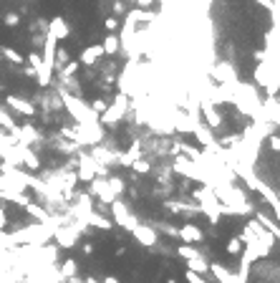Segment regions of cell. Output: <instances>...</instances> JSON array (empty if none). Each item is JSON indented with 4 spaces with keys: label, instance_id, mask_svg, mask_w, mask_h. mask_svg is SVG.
<instances>
[{
    "label": "cell",
    "instance_id": "cell-34",
    "mask_svg": "<svg viewBox=\"0 0 280 283\" xmlns=\"http://www.w3.org/2000/svg\"><path fill=\"white\" fill-rule=\"evenodd\" d=\"M134 3H137V8H139V10H149V8L157 3V0H134Z\"/></svg>",
    "mask_w": 280,
    "mask_h": 283
},
{
    "label": "cell",
    "instance_id": "cell-28",
    "mask_svg": "<svg viewBox=\"0 0 280 283\" xmlns=\"http://www.w3.org/2000/svg\"><path fill=\"white\" fill-rule=\"evenodd\" d=\"M106 107H109V101H106L104 96H96V99L91 101V107H88V109H91V111L99 116V114H104V109H106Z\"/></svg>",
    "mask_w": 280,
    "mask_h": 283
},
{
    "label": "cell",
    "instance_id": "cell-32",
    "mask_svg": "<svg viewBox=\"0 0 280 283\" xmlns=\"http://www.w3.org/2000/svg\"><path fill=\"white\" fill-rule=\"evenodd\" d=\"M104 28H106L109 33L116 31V28H119V18H116V16H106V18H104Z\"/></svg>",
    "mask_w": 280,
    "mask_h": 283
},
{
    "label": "cell",
    "instance_id": "cell-11",
    "mask_svg": "<svg viewBox=\"0 0 280 283\" xmlns=\"http://www.w3.org/2000/svg\"><path fill=\"white\" fill-rule=\"evenodd\" d=\"M88 195H91V197H99L104 205H109V202H114V200H116V197H114V192L109 190L106 177H94V180H91V190H88Z\"/></svg>",
    "mask_w": 280,
    "mask_h": 283
},
{
    "label": "cell",
    "instance_id": "cell-31",
    "mask_svg": "<svg viewBox=\"0 0 280 283\" xmlns=\"http://www.w3.org/2000/svg\"><path fill=\"white\" fill-rule=\"evenodd\" d=\"M184 281L187 283H210L204 276H200V273H192V271H184Z\"/></svg>",
    "mask_w": 280,
    "mask_h": 283
},
{
    "label": "cell",
    "instance_id": "cell-35",
    "mask_svg": "<svg viewBox=\"0 0 280 283\" xmlns=\"http://www.w3.org/2000/svg\"><path fill=\"white\" fill-rule=\"evenodd\" d=\"M81 250H83V253H86V256H91V253H94V250H96V248H94V243H91V240H86V243H83V245H81Z\"/></svg>",
    "mask_w": 280,
    "mask_h": 283
},
{
    "label": "cell",
    "instance_id": "cell-36",
    "mask_svg": "<svg viewBox=\"0 0 280 283\" xmlns=\"http://www.w3.org/2000/svg\"><path fill=\"white\" fill-rule=\"evenodd\" d=\"M124 10H126V5L121 3V0H116V3H114V13H116V16H121Z\"/></svg>",
    "mask_w": 280,
    "mask_h": 283
},
{
    "label": "cell",
    "instance_id": "cell-39",
    "mask_svg": "<svg viewBox=\"0 0 280 283\" xmlns=\"http://www.w3.org/2000/svg\"><path fill=\"white\" fill-rule=\"evenodd\" d=\"M83 283H99V281H96L94 276H86V278H83Z\"/></svg>",
    "mask_w": 280,
    "mask_h": 283
},
{
    "label": "cell",
    "instance_id": "cell-1",
    "mask_svg": "<svg viewBox=\"0 0 280 283\" xmlns=\"http://www.w3.org/2000/svg\"><path fill=\"white\" fill-rule=\"evenodd\" d=\"M129 114V96L126 94H116L114 101L104 109V114H99V124L104 129H116Z\"/></svg>",
    "mask_w": 280,
    "mask_h": 283
},
{
    "label": "cell",
    "instance_id": "cell-8",
    "mask_svg": "<svg viewBox=\"0 0 280 283\" xmlns=\"http://www.w3.org/2000/svg\"><path fill=\"white\" fill-rule=\"evenodd\" d=\"M129 233H131V238H134L141 248H154L159 243V233L149 225V222H137Z\"/></svg>",
    "mask_w": 280,
    "mask_h": 283
},
{
    "label": "cell",
    "instance_id": "cell-3",
    "mask_svg": "<svg viewBox=\"0 0 280 283\" xmlns=\"http://www.w3.org/2000/svg\"><path fill=\"white\" fill-rule=\"evenodd\" d=\"M76 177H79V182H91L94 177H109V167L99 165L88 152H79L76 154Z\"/></svg>",
    "mask_w": 280,
    "mask_h": 283
},
{
    "label": "cell",
    "instance_id": "cell-33",
    "mask_svg": "<svg viewBox=\"0 0 280 283\" xmlns=\"http://www.w3.org/2000/svg\"><path fill=\"white\" fill-rule=\"evenodd\" d=\"M268 142H270V147H273V152H280V137H278V131L268 134Z\"/></svg>",
    "mask_w": 280,
    "mask_h": 283
},
{
    "label": "cell",
    "instance_id": "cell-12",
    "mask_svg": "<svg viewBox=\"0 0 280 283\" xmlns=\"http://www.w3.org/2000/svg\"><path fill=\"white\" fill-rule=\"evenodd\" d=\"M46 33H48V36H53L56 41H66V38L71 36V25H68V21H66L63 16H56V18H51V21H48Z\"/></svg>",
    "mask_w": 280,
    "mask_h": 283
},
{
    "label": "cell",
    "instance_id": "cell-19",
    "mask_svg": "<svg viewBox=\"0 0 280 283\" xmlns=\"http://www.w3.org/2000/svg\"><path fill=\"white\" fill-rule=\"evenodd\" d=\"M119 36H106L104 41H101V51H104V56H116V53H119Z\"/></svg>",
    "mask_w": 280,
    "mask_h": 283
},
{
    "label": "cell",
    "instance_id": "cell-25",
    "mask_svg": "<svg viewBox=\"0 0 280 283\" xmlns=\"http://www.w3.org/2000/svg\"><path fill=\"white\" fill-rule=\"evenodd\" d=\"M131 170H134V174H149L152 172V159L139 157V159L131 162Z\"/></svg>",
    "mask_w": 280,
    "mask_h": 283
},
{
    "label": "cell",
    "instance_id": "cell-18",
    "mask_svg": "<svg viewBox=\"0 0 280 283\" xmlns=\"http://www.w3.org/2000/svg\"><path fill=\"white\" fill-rule=\"evenodd\" d=\"M255 220L260 222V225L268 230L273 238H280V230H278V225H275V218H270V215H265V213H260V210H255Z\"/></svg>",
    "mask_w": 280,
    "mask_h": 283
},
{
    "label": "cell",
    "instance_id": "cell-9",
    "mask_svg": "<svg viewBox=\"0 0 280 283\" xmlns=\"http://www.w3.org/2000/svg\"><path fill=\"white\" fill-rule=\"evenodd\" d=\"M177 238L187 245H200V243H204V230L200 225H195V222H184L182 228H177Z\"/></svg>",
    "mask_w": 280,
    "mask_h": 283
},
{
    "label": "cell",
    "instance_id": "cell-17",
    "mask_svg": "<svg viewBox=\"0 0 280 283\" xmlns=\"http://www.w3.org/2000/svg\"><path fill=\"white\" fill-rule=\"evenodd\" d=\"M58 276H61L63 281H68V278H73V276H79V263L73 261V258L61 261V265H58Z\"/></svg>",
    "mask_w": 280,
    "mask_h": 283
},
{
    "label": "cell",
    "instance_id": "cell-38",
    "mask_svg": "<svg viewBox=\"0 0 280 283\" xmlns=\"http://www.w3.org/2000/svg\"><path fill=\"white\" fill-rule=\"evenodd\" d=\"M68 283H83V278H79V276H73V278H68Z\"/></svg>",
    "mask_w": 280,
    "mask_h": 283
},
{
    "label": "cell",
    "instance_id": "cell-10",
    "mask_svg": "<svg viewBox=\"0 0 280 283\" xmlns=\"http://www.w3.org/2000/svg\"><path fill=\"white\" fill-rule=\"evenodd\" d=\"M5 107L13 109L16 114H20V116H33L36 114V104L23 99V96H16V94H8L5 96Z\"/></svg>",
    "mask_w": 280,
    "mask_h": 283
},
{
    "label": "cell",
    "instance_id": "cell-30",
    "mask_svg": "<svg viewBox=\"0 0 280 283\" xmlns=\"http://www.w3.org/2000/svg\"><path fill=\"white\" fill-rule=\"evenodd\" d=\"M28 66H31L33 71H38V68L43 66V61H40V53H38V51H31V53H28Z\"/></svg>",
    "mask_w": 280,
    "mask_h": 283
},
{
    "label": "cell",
    "instance_id": "cell-6",
    "mask_svg": "<svg viewBox=\"0 0 280 283\" xmlns=\"http://www.w3.org/2000/svg\"><path fill=\"white\" fill-rule=\"evenodd\" d=\"M197 111H200V119H202V122L207 124L212 131L220 129V127H222V122H225V116L217 111V107H215V104H210L204 96L197 99Z\"/></svg>",
    "mask_w": 280,
    "mask_h": 283
},
{
    "label": "cell",
    "instance_id": "cell-42",
    "mask_svg": "<svg viewBox=\"0 0 280 283\" xmlns=\"http://www.w3.org/2000/svg\"><path fill=\"white\" fill-rule=\"evenodd\" d=\"M28 3H33V0H28Z\"/></svg>",
    "mask_w": 280,
    "mask_h": 283
},
{
    "label": "cell",
    "instance_id": "cell-20",
    "mask_svg": "<svg viewBox=\"0 0 280 283\" xmlns=\"http://www.w3.org/2000/svg\"><path fill=\"white\" fill-rule=\"evenodd\" d=\"M0 53H3V58H5L8 64H13V66H23L25 64L23 53H18L16 48H10V46H0Z\"/></svg>",
    "mask_w": 280,
    "mask_h": 283
},
{
    "label": "cell",
    "instance_id": "cell-37",
    "mask_svg": "<svg viewBox=\"0 0 280 283\" xmlns=\"http://www.w3.org/2000/svg\"><path fill=\"white\" fill-rule=\"evenodd\" d=\"M101 283H121V281H119V278H116V276H106V278H104V281H101Z\"/></svg>",
    "mask_w": 280,
    "mask_h": 283
},
{
    "label": "cell",
    "instance_id": "cell-14",
    "mask_svg": "<svg viewBox=\"0 0 280 283\" xmlns=\"http://www.w3.org/2000/svg\"><path fill=\"white\" fill-rule=\"evenodd\" d=\"M18 157H20V167L31 170V172L40 170V157H38L33 150H28V147H20V144H18Z\"/></svg>",
    "mask_w": 280,
    "mask_h": 283
},
{
    "label": "cell",
    "instance_id": "cell-5",
    "mask_svg": "<svg viewBox=\"0 0 280 283\" xmlns=\"http://www.w3.org/2000/svg\"><path fill=\"white\" fill-rule=\"evenodd\" d=\"M172 170H174V172H180L182 177H189V180H195V182H202L204 187H207V182H210V180H207V174H204L192 159H187L184 154H174V157H172Z\"/></svg>",
    "mask_w": 280,
    "mask_h": 283
},
{
    "label": "cell",
    "instance_id": "cell-2",
    "mask_svg": "<svg viewBox=\"0 0 280 283\" xmlns=\"http://www.w3.org/2000/svg\"><path fill=\"white\" fill-rule=\"evenodd\" d=\"M192 197L200 200L197 205H200L202 215H207V218H210V225H220V220H222V202L215 197V192H212L210 187H204V185H202L200 190L192 192Z\"/></svg>",
    "mask_w": 280,
    "mask_h": 283
},
{
    "label": "cell",
    "instance_id": "cell-26",
    "mask_svg": "<svg viewBox=\"0 0 280 283\" xmlns=\"http://www.w3.org/2000/svg\"><path fill=\"white\" fill-rule=\"evenodd\" d=\"M79 66H81L79 61H68V64H66L61 71H56V73H58V81H63V79H71V76H76Z\"/></svg>",
    "mask_w": 280,
    "mask_h": 283
},
{
    "label": "cell",
    "instance_id": "cell-40",
    "mask_svg": "<svg viewBox=\"0 0 280 283\" xmlns=\"http://www.w3.org/2000/svg\"><path fill=\"white\" fill-rule=\"evenodd\" d=\"M167 283H180V281H177V278H172V276H169V278H167Z\"/></svg>",
    "mask_w": 280,
    "mask_h": 283
},
{
    "label": "cell",
    "instance_id": "cell-15",
    "mask_svg": "<svg viewBox=\"0 0 280 283\" xmlns=\"http://www.w3.org/2000/svg\"><path fill=\"white\" fill-rule=\"evenodd\" d=\"M86 225L88 228H96V230H109L111 233V228H114V222H111V218H106V215H101L99 210H91L86 215Z\"/></svg>",
    "mask_w": 280,
    "mask_h": 283
},
{
    "label": "cell",
    "instance_id": "cell-22",
    "mask_svg": "<svg viewBox=\"0 0 280 283\" xmlns=\"http://www.w3.org/2000/svg\"><path fill=\"white\" fill-rule=\"evenodd\" d=\"M106 182H109V190L114 192V197H121L124 192H126V182L121 180V177H116V174H109V177H106Z\"/></svg>",
    "mask_w": 280,
    "mask_h": 283
},
{
    "label": "cell",
    "instance_id": "cell-16",
    "mask_svg": "<svg viewBox=\"0 0 280 283\" xmlns=\"http://www.w3.org/2000/svg\"><path fill=\"white\" fill-rule=\"evenodd\" d=\"M187 263V271H192V273H200V276H204V273H210V261L204 258V256H197V258H189V261H184Z\"/></svg>",
    "mask_w": 280,
    "mask_h": 283
},
{
    "label": "cell",
    "instance_id": "cell-7",
    "mask_svg": "<svg viewBox=\"0 0 280 283\" xmlns=\"http://www.w3.org/2000/svg\"><path fill=\"white\" fill-rule=\"evenodd\" d=\"M210 76L217 81V84H227V86H235L240 79H238V71L230 61H217L210 66Z\"/></svg>",
    "mask_w": 280,
    "mask_h": 283
},
{
    "label": "cell",
    "instance_id": "cell-21",
    "mask_svg": "<svg viewBox=\"0 0 280 283\" xmlns=\"http://www.w3.org/2000/svg\"><path fill=\"white\" fill-rule=\"evenodd\" d=\"M0 129L8 131V134H16V129H18V124H16V119H13V114L5 111L3 107H0Z\"/></svg>",
    "mask_w": 280,
    "mask_h": 283
},
{
    "label": "cell",
    "instance_id": "cell-41",
    "mask_svg": "<svg viewBox=\"0 0 280 283\" xmlns=\"http://www.w3.org/2000/svg\"><path fill=\"white\" fill-rule=\"evenodd\" d=\"M240 283H247V278H245V281H240Z\"/></svg>",
    "mask_w": 280,
    "mask_h": 283
},
{
    "label": "cell",
    "instance_id": "cell-27",
    "mask_svg": "<svg viewBox=\"0 0 280 283\" xmlns=\"http://www.w3.org/2000/svg\"><path fill=\"white\" fill-rule=\"evenodd\" d=\"M225 250L230 253V256H240V253H242V240H240V235H232V238H227Z\"/></svg>",
    "mask_w": 280,
    "mask_h": 283
},
{
    "label": "cell",
    "instance_id": "cell-29",
    "mask_svg": "<svg viewBox=\"0 0 280 283\" xmlns=\"http://www.w3.org/2000/svg\"><path fill=\"white\" fill-rule=\"evenodd\" d=\"M3 23H5L8 28H18V25H20V16H18V13H5Z\"/></svg>",
    "mask_w": 280,
    "mask_h": 283
},
{
    "label": "cell",
    "instance_id": "cell-24",
    "mask_svg": "<svg viewBox=\"0 0 280 283\" xmlns=\"http://www.w3.org/2000/svg\"><path fill=\"white\" fill-rule=\"evenodd\" d=\"M68 61H71V53H68L66 48H56V56H53V73L61 71Z\"/></svg>",
    "mask_w": 280,
    "mask_h": 283
},
{
    "label": "cell",
    "instance_id": "cell-4",
    "mask_svg": "<svg viewBox=\"0 0 280 283\" xmlns=\"http://www.w3.org/2000/svg\"><path fill=\"white\" fill-rule=\"evenodd\" d=\"M109 210H111V222H116L121 230H131L139 222V218L129 210V202H124L121 197H116L114 202H109Z\"/></svg>",
    "mask_w": 280,
    "mask_h": 283
},
{
    "label": "cell",
    "instance_id": "cell-23",
    "mask_svg": "<svg viewBox=\"0 0 280 283\" xmlns=\"http://www.w3.org/2000/svg\"><path fill=\"white\" fill-rule=\"evenodd\" d=\"M177 256L180 258H184V261H189V258H197V256H202V250L197 248V245H187V243H182V245H177Z\"/></svg>",
    "mask_w": 280,
    "mask_h": 283
},
{
    "label": "cell",
    "instance_id": "cell-13",
    "mask_svg": "<svg viewBox=\"0 0 280 283\" xmlns=\"http://www.w3.org/2000/svg\"><path fill=\"white\" fill-rule=\"evenodd\" d=\"M101 56H104V51H101V43H91V46H86L83 51H81V56H79V64L81 66H96L99 61H101Z\"/></svg>",
    "mask_w": 280,
    "mask_h": 283
}]
</instances>
